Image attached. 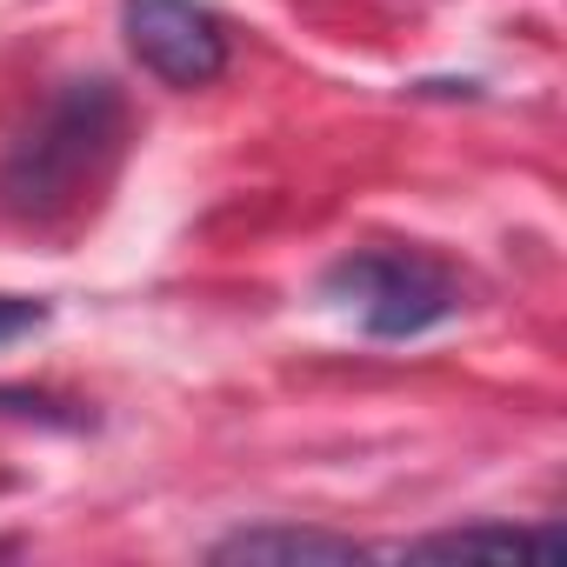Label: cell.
Returning <instances> with one entry per match:
<instances>
[{
    "instance_id": "cell-6",
    "label": "cell",
    "mask_w": 567,
    "mask_h": 567,
    "mask_svg": "<svg viewBox=\"0 0 567 567\" xmlns=\"http://www.w3.org/2000/svg\"><path fill=\"white\" fill-rule=\"evenodd\" d=\"M48 321V308L41 301H21V295H0V348L8 341H21V334H34Z\"/></svg>"
},
{
    "instance_id": "cell-5",
    "label": "cell",
    "mask_w": 567,
    "mask_h": 567,
    "mask_svg": "<svg viewBox=\"0 0 567 567\" xmlns=\"http://www.w3.org/2000/svg\"><path fill=\"white\" fill-rule=\"evenodd\" d=\"M354 534H321V527H240L214 540V560H354Z\"/></svg>"
},
{
    "instance_id": "cell-1",
    "label": "cell",
    "mask_w": 567,
    "mask_h": 567,
    "mask_svg": "<svg viewBox=\"0 0 567 567\" xmlns=\"http://www.w3.org/2000/svg\"><path fill=\"white\" fill-rule=\"evenodd\" d=\"M127 141V101L114 81H68L41 121L8 147L0 161V207L28 227H54L68 214H81L87 194L107 187L114 161Z\"/></svg>"
},
{
    "instance_id": "cell-4",
    "label": "cell",
    "mask_w": 567,
    "mask_h": 567,
    "mask_svg": "<svg viewBox=\"0 0 567 567\" xmlns=\"http://www.w3.org/2000/svg\"><path fill=\"white\" fill-rule=\"evenodd\" d=\"M394 554H408V560H474V554H501V560H554V554H560V527H447V534L401 540Z\"/></svg>"
},
{
    "instance_id": "cell-3",
    "label": "cell",
    "mask_w": 567,
    "mask_h": 567,
    "mask_svg": "<svg viewBox=\"0 0 567 567\" xmlns=\"http://www.w3.org/2000/svg\"><path fill=\"white\" fill-rule=\"evenodd\" d=\"M121 34L161 87H214L234 61L227 21L200 0H121Z\"/></svg>"
},
{
    "instance_id": "cell-2",
    "label": "cell",
    "mask_w": 567,
    "mask_h": 567,
    "mask_svg": "<svg viewBox=\"0 0 567 567\" xmlns=\"http://www.w3.org/2000/svg\"><path fill=\"white\" fill-rule=\"evenodd\" d=\"M321 301L368 341H421L461 315V274L427 247H354L321 274Z\"/></svg>"
}]
</instances>
